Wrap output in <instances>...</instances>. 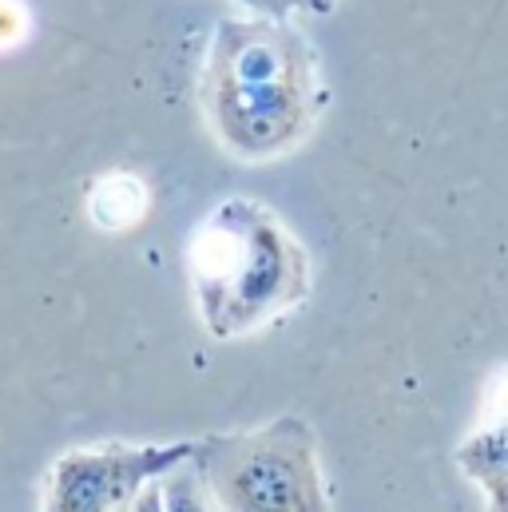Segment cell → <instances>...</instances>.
I'll return each instance as SVG.
<instances>
[{
	"instance_id": "obj_1",
	"label": "cell",
	"mask_w": 508,
	"mask_h": 512,
	"mask_svg": "<svg viewBox=\"0 0 508 512\" xmlns=\"http://www.w3.org/2000/svg\"><path fill=\"white\" fill-rule=\"evenodd\" d=\"M203 108L215 135L243 159L290 151L318 120L314 52L282 24H219L203 72Z\"/></svg>"
},
{
	"instance_id": "obj_2",
	"label": "cell",
	"mask_w": 508,
	"mask_h": 512,
	"mask_svg": "<svg viewBox=\"0 0 508 512\" xmlns=\"http://www.w3.org/2000/svg\"><path fill=\"white\" fill-rule=\"evenodd\" d=\"M187 266L215 338H239L310 290V258L274 211L231 199L195 231Z\"/></svg>"
},
{
	"instance_id": "obj_3",
	"label": "cell",
	"mask_w": 508,
	"mask_h": 512,
	"mask_svg": "<svg viewBox=\"0 0 508 512\" xmlns=\"http://www.w3.org/2000/svg\"><path fill=\"white\" fill-rule=\"evenodd\" d=\"M215 493L235 509H314L322 505L318 461L310 433L298 421H278L266 433L215 445Z\"/></svg>"
},
{
	"instance_id": "obj_4",
	"label": "cell",
	"mask_w": 508,
	"mask_h": 512,
	"mask_svg": "<svg viewBox=\"0 0 508 512\" xmlns=\"http://www.w3.org/2000/svg\"><path fill=\"white\" fill-rule=\"evenodd\" d=\"M191 449H163V453H76L56 465L52 481V505L56 509H108L135 493V481L147 473H159L163 465H175Z\"/></svg>"
},
{
	"instance_id": "obj_5",
	"label": "cell",
	"mask_w": 508,
	"mask_h": 512,
	"mask_svg": "<svg viewBox=\"0 0 508 512\" xmlns=\"http://www.w3.org/2000/svg\"><path fill=\"white\" fill-rule=\"evenodd\" d=\"M88 211L96 227L124 231L131 223H139V215L147 211V187L135 175H104L88 195Z\"/></svg>"
},
{
	"instance_id": "obj_6",
	"label": "cell",
	"mask_w": 508,
	"mask_h": 512,
	"mask_svg": "<svg viewBox=\"0 0 508 512\" xmlns=\"http://www.w3.org/2000/svg\"><path fill=\"white\" fill-rule=\"evenodd\" d=\"M24 28H28V16H24L20 0H0V48L16 44L24 36Z\"/></svg>"
},
{
	"instance_id": "obj_7",
	"label": "cell",
	"mask_w": 508,
	"mask_h": 512,
	"mask_svg": "<svg viewBox=\"0 0 508 512\" xmlns=\"http://www.w3.org/2000/svg\"><path fill=\"white\" fill-rule=\"evenodd\" d=\"M485 421H508V370H497L485 389Z\"/></svg>"
},
{
	"instance_id": "obj_8",
	"label": "cell",
	"mask_w": 508,
	"mask_h": 512,
	"mask_svg": "<svg viewBox=\"0 0 508 512\" xmlns=\"http://www.w3.org/2000/svg\"><path fill=\"white\" fill-rule=\"evenodd\" d=\"M497 505H508V489L501 493V497H497Z\"/></svg>"
}]
</instances>
